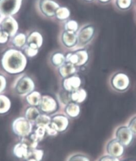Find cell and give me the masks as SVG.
Segmentation results:
<instances>
[{"mask_svg": "<svg viewBox=\"0 0 136 161\" xmlns=\"http://www.w3.org/2000/svg\"><path fill=\"white\" fill-rule=\"evenodd\" d=\"M26 58L23 53L14 50L8 51L2 59L3 68L10 74L22 72L26 66Z\"/></svg>", "mask_w": 136, "mask_h": 161, "instance_id": "1", "label": "cell"}, {"mask_svg": "<svg viewBox=\"0 0 136 161\" xmlns=\"http://www.w3.org/2000/svg\"><path fill=\"white\" fill-rule=\"evenodd\" d=\"M12 129L16 135L25 137L30 135L31 132V123L26 118L19 117L13 122Z\"/></svg>", "mask_w": 136, "mask_h": 161, "instance_id": "2", "label": "cell"}, {"mask_svg": "<svg viewBox=\"0 0 136 161\" xmlns=\"http://www.w3.org/2000/svg\"><path fill=\"white\" fill-rule=\"evenodd\" d=\"M21 0H0V12L5 15H13L19 10Z\"/></svg>", "mask_w": 136, "mask_h": 161, "instance_id": "3", "label": "cell"}, {"mask_svg": "<svg viewBox=\"0 0 136 161\" xmlns=\"http://www.w3.org/2000/svg\"><path fill=\"white\" fill-rule=\"evenodd\" d=\"M117 140L120 142L123 147H128L133 141V132L128 126H122L119 127L116 132Z\"/></svg>", "mask_w": 136, "mask_h": 161, "instance_id": "4", "label": "cell"}, {"mask_svg": "<svg viewBox=\"0 0 136 161\" xmlns=\"http://www.w3.org/2000/svg\"><path fill=\"white\" fill-rule=\"evenodd\" d=\"M34 87L35 85L33 80L30 77L24 76L19 79L16 84L15 91L19 95H25L31 92Z\"/></svg>", "mask_w": 136, "mask_h": 161, "instance_id": "5", "label": "cell"}, {"mask_svg": "<svg viewBox=\"0 0 136 161\" xmlns=\"http://www.w3.org/2000/svg\"><path fill=\"white\" fill-rule=\"evenodd\" d=\"M113 88L118 91H124L128 89L129 85V80L127 75L123 73H117L113 76L112 81Z\"/></svg>", "mask_w": 136, "mask_h": 161, "instance_id": "6", "label": "cell"}, {"mask_svg": "<svg viewBox=\"0 0 136 161\" xmlns=\"http://www.w3.org/2000/svg\"><path fill=\"white\" fill-rule=\"evenodd\" d=\"M39 106L41 110L46 114H52L57 109L56 100L50 96H42Z\"/></svg>", "mask_w": 136, "mask_h": 161, "instance_id": "7", "label": "cell"}, {"mask_svg": "<svg viewBox=\"0 0 136 161\" xmlns=\"http://www.w3.org/2000/svg\"><path fill=\"white\" fill-rule=\"evenodd\" d=\"M106 150L109 155L116 158L122 157L124 153L123 146L116 138L107 143Z\"/></svg>", "mask_w": 136, "mask_h": 161, "instance_id": "8", "label": "cell"}, {"mask_svg": "<svg viewBox=\"0 0 136 161\" xmlns=\"http://www.w3.org/2000/svg\"><path fill=\"white\" fill-rule=\"evenodd\" d=\"M51 125L57 132H62L66 130L69 125V120L66 116L62 114H57L52 117Z\"/></svg>", "mask_w": 136, "mask_h": 161, "instance_id": "9", "label": "cell"}, {"mask_svg": "<svg viewBox=\"0 0 136 161\" xmlns=\"http://www.w3.org/2000/svg\"><path fill=\"white\" fill-rule=\"evenodd\" d=\"M40 8L43 14L52 17L56 15V11L59 8V5L52 0H42L40 3Z\"/></svg>", "mask_w": 136, "mask_h": 161, "instance_id": "10", "label": "cell"}, {"mask_svg": "<svg viewBox=\"0 0 136 161\" xmlns=\"http://www.w3.org/2000/svg\"><path fill=\"white\" fill-rule=\"evenodd\" d=\"M94 28L91 25H86L81 29L78 36V40L80 44H85L88 43L94 37Z\"/></svg>", "mask_w": 136, "mask_h": 161, "instance_id": "11", "label": "cell"}, {"mask_svg": "<svg viewBox=\"0 0 136 161\" xmlns=\"http://www.w3.org/2000/svg\"><path fill=\"white\" fill-rule=\"evenodd\" d=\"M81 83V80L78 76H72L64 79L63 86L67 92H73L79 88Z\"/></svg>", "mask_w": 136, "mask_h": 161, "instance_id": "12", "label": "cell"}, {"mask_svg": "<svg viewBox=\"0 0 136 161\" xmlns=\"http://www.w3.org/2000/svg\"><path fill=\"white\" fill-rule=\"evenodd\" d=\"M2 31L6 32L9 36H13L18 30V24L15 20L12 18L5 19L1 24Z\"/></svg>", "mask_w": 136, "mask_h": 161, "instance_id": "13", "label": "cell"}, {"mask_svg": "<svg viewBox=\"0 0 136 161\" xmlns=\"http://www.w3.org/2000/svg\"><path fill=\"white\" fill-rule=\"evenodd\" d=\"M14 154L18 158H28L29 154V147L23 142H21L14 146Z\"/></svg>", "mask_w": 136, "mask_h": 161, "instance_id": "14", "label": "cell"}, {"mask_svg": "<svg viewBox=\"0 0 136 161\" xmlns=\"http://www.w3.org/2000/svg\"><path fill=\"white\" fill-rule=\"evenodd\" d=\"M62 41L66 46L68 47H73L77 44L78 41V36L73 32L65 31L62 35Z\"/></svg>", "mask_w": 136, "mask_h": 161, "instance_id": "15", "label": "cell"}, {"mask_svg": "<svg viewBox=\"0 0 136 161\" xmlns=\"http://www.w3.org/2000/svg\"><path fill=\"white\" fill-rule=\"evenodd\" d=\"M76 69L74 65L69 63L63 64L59 68V72L61 76L63 78H68L72 75L75 72Z\"/></svg>", "mask_w": 136, "mask_h": 161, "instance_id": "16", "label": "cell"}, {"mask_svg": "<svg viewBox=\"0 0 136 161\" xmlns=\"http://www.w3.org/2000/svg\"><path fill=\"white\" fill-rule=\"evenodd\" d=\"M87 93L85 90L81 88H78L72 92L70 94V99L75 103H81L85 100Z\"/></svg>", "mask_w": 136, "mask_h": 161, "instance_id": "17", "label": "cell"}, {"mask_svg": "<svg viewBox=\"0 0 136 161\" xmlns=\"http://www.w3.org/2000/svg\"><path fill=\"white\" fill-rule=\"evenodd\" d=\"M65 113L70 118L77 117L80 113V107L77 103H69L65 108Z\"/></svg>", "mask_w": 136, "mask_h": 161, "instance_id": "18", "label": "cell"}, {"mask_svg": "<svg viewBox=\"0 0 136 161\" xmlns=\"http://www.w3.org/2000/svg\"><path fill=\"white\" fill-rule=\"evenodd\" d=\"M41 98V94L38 92H32L26 96V100L31 106H39Z\"/></svg>", "mask_w": 136, "mask_h": 161, "instance_id": "19", "label": "cell"}, {"mask_svg": "<svg viewBox=\"0 0 136 161\" xmlns=\"http://www.w3.org/2000/svg\"><path fill=\"white\" fill-rule=\"evenodd\" d=\"M28 44H34L38 46V47H40L43 44V38L41 35L37 31H33L30 36L28 37V40H27Z\"/></svg>", "mask_w": 136, "mask_h": 161, "instance_id": "20", "label": "cell"}, {"mask_svg": "<svg viewBox=\"0 0 136 161\" xmlns=\"http://www.w3.org/2000/svg\"><path fill=\"white\" fill-rule=\"evenodd\" d=\"M11 108V102L7 96L0 95V114H5Z\"/></svg>", "mask_w": 136, "mask_h": 161, "instance_id": "21", "label": "cell"}, {"mask_svg": "<svg viewBox=\"0 0 136 161\" xmlns=\"http://www.w3.org/2000/svg\"><path fill=\"white\" fill-rule=\"evenodd\" d=\"M40 112L35 106H31L25 111V118L30 122L35 121L37 116H39Z\"/></svg>", "mask_w": 136, "mask_h": 161, "instance_id": "22", "label": "cell"}, {"mask_svg": "<svg viewBox=\"0 0 136 161\" xmlns=\"http://www.w3.org/2000/svg\"><path fill=\"white\" fill-rule=\"evenodd\" d=\"M51 123L50 117L47 114H40L35 120V125L37 126L46 128Z\"/></svg>", "mask_w": 136, "mask_h": 161, "instance_id": "23", "label": "cell"}, {"mask_svg": "<svg viewBox=\"0 0 136 161\" xmlns=\"http://www.w3.org/2000/svg\"><path fill=\"white\" fill-rule=\"evenodd\" d=\"M66 62V57L62 53L57 52L52 56V62L55 66H62Z\"/></svg>", "mask_w": 136, "mask_h": 161, "instance_id": "24", "label": "cell"}, {"mask_svg": "<svg viewBox=\"0 0 136 161\" xmlns=\"http://www.w3.org/2000/svg\"><path fill=\"white\" fill-rule=\"evenodd\" d=\"M69 10L66 8H59L56 11V15L58 19L64 20L69 17Z\"/></svg>", "mask_w": 136, "mask_h": 161, "instance_id": "25", "label": "cell"}, {"mask_svg": "<svg viewBox=\"0 0 136 161\" xmlns=\"http://www.w3.org/2000/svg\"><path fill=\"white\" fill-rule=\"evenodd\" d=\"M38 49L39 47L37 45L34 44H29L25 48V53L29 57H34L37 53Z\"/></svg>", "mask_w": 136, "mask_h": 161, "instance_id": "26", "label": "cell"}, {"mask_svg": "<svg viewBox=\"0 0 136 161\" xmlns=\"http://www.w3.org/2000/svg\"><path fill=\"white\" fill-rule=\"evenodd\" d=\"M78 56V63L77 66H82L88 60V53L86 51L81 50L76 52Z\"/></svg>", "mask_w": 136, "mask_h": 161, "instance_id": "27", "label": "cell"}, {"mask_svg": "<svg viewBox=\"0 0 136 161\" xmlns=\"http://www.w3.org/2000/svg\"><path fill=\"white\" fill-rule=\"evenodd\" d=\"M14 45L16 47H23L26 43V37L23 34H19L15 36L13 40Z\"/></svg>", "mask_w": 136, "mask_h": 161, "instance_id": "28", "label": "cell"}, {"mask_svg": "<svg viewBox=\"0 0 136 161\" xmlns=\"http://www.w3.org/2000/svg\"><path fill=\"white\" fill-rule=\"evenodd\" d=\"M43 156V151L41 150H37V149H31V151L29 152L28 158H34L37 161H40ZM27 158V159H28Z\"/></svg>", "mask_w": 136, "mask_h": 161, "instance_id": "29", "label": "cell"}, {"mask_svg": "<svg viewBox=\"0 0 136 161\" xmlns=\"http://www.w3.org/2000/svg\"><path fill=\"white\" fill-rule=\"evenodd\" d=\"M65 29L67 31L75 33L78 30V24L74 20H69L65 24Z\"/></svg>", "mask_w": 136, "mask_h": 161, "instance_id": "30", "label": "cell"}, {"mask_svg": "<svg viewBox=\"0 0 136 161\" xmlns=\"http://www.w3.org/2000/svg\"><path fill=\"white\" fill-rule=\"evenodd\" d=\"M66 61L68 63L77 66V64L78 63V56L77 55V53H76V52L74 53H68L66 57Z\"/></svg>", "mask_w": 136, "mask_h": 161, "instance_id": "31", "label": "cell"}, {"mask_svg": "<svg viewBox=\"0 0 136 161\" xmlns=\"http://www.w3.org/2000/svg\"><path fill=\"white\" fill-rule=\"evenodd\" d=\"M117 5L122 9H126L129 8L132 4V0H117Z\"/></svg>", "mask_w": 136, "mask_h": 161, "instance_id": "32", "label": "cell"}, {"mask_svg": "<svg viewBox=\"0 0 136 161\" xmlns=\"http://www.w3.org/2000/svg\"><path fill=\"white\" fill-rule=\"evenodd\" d=\"M68 161H90L89 158L81 154H75L71 157Z\"/></svg>", "mask_w": 136, "mask_h": 161, "instance_id": "33", "label": "cell"}, {"mask_svg": "<svg viewBox=\"0 0 136 161\" xmlns=\"http://www.w3.org/2000/svg\"><path fill=\"white\" fill-rule=\"evenodd\" d=\"M46 131L47 132V134L48 135L50 136H56L57 134V132L55 128H54L52 125L51 123L49 125H47L46 128Z\"/></svg>", "mask_w": 136, "mask_h": 161, "instance_id": "34", "label": "cell"}, {"mask_svg": "<svg viewBox=\"0 0 136 161\" xmlns=\"http://www.w3.org/2000/svg\"><path fill=\"white\" fill-rule=\"evenodd\" d=\"M128 128L132 130L133 133L136 134V116L133 118V119L130 120L128 125Z\"/></svg>", "mask_w": 136, "mask_h": 161, "instance_id": "35", "label": "cell"}, {"mask_svg": "<svg viewBox=\"0 0 136 161\" xmlns=\"http://www.w3.org/2000/svg\"><path fill=\"white\" fill-rule=\"evenodd\" d=\"M9 35L3 31H0V44H4L8 40Z\"/></svg>", "mask_w": 136, "mask_h": 161, "instance_id": "36", "label": "cell"}, {"mask_svg": "<svg viewBox=\"0 0 136 161\" xmlns=\"http://www.w3.org/2000/svg\"><path fill=\"white\" fill-rule=\"evenodd\" d=\"M6 86V80L5 78L0 74V93L2 92Z\"/></svg>", "mask_w": 136, "mask_h": 161, "instance_id": "37", "label": "cell"}, {"mask_svg": "<svg viewBox=\"0 0 136 161\" xmlns=\"http://www.w3.org/2000/svg\"><path fill=\"white\" fill-rule=\"evenodd\" d=\"M99 161H119V160L116 158L112 156H110V155H108V156H103L102 157Z\"/></svg>", "mask_w": 136, "mask_h": 161, "instance_id": "38", "label": "cell"}, {"mask_svg": "<svg viewBox=\"0 0 136 161\" xmlns=\"http://www.w3.org/2000/svg\"><path fill=\"white\" fill-rule=\"evenodd\" d=\"M99 1L101 3H107V2L110 1V0H99Z\"/></svg>", "mask_w": 136, "mask_h": 161, "instance_id": "39", "label": "cell"}, {"mask_svg": "<svg viewBox=\"0 0 136 161\" xmlns=\"http://www.w3.org/2000/svg\"><path fill=\"white\" fill-rule=\"evenodd\" d=\"M27 161H37V160H36L34 159V158H28V160H27Z\"/></svg>", "mask_w": 136, "mask_h": 161, "instance_id": "40", "label": "cell"}, {"mask_svg": "<svg viewBox=\"0 0 136 161\" xmlns=\"http://www.w3.org/2000/svg\"><path fill=\"white\" fill-rule=\"evenodd\" d=\"M86 1H90H90H92V0H86Z\"/></svg>", "mask_w": 136, "mask_h": 161, "instance_id": "41", "label": "cell"}]
</instances>
